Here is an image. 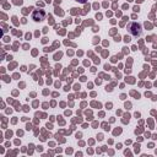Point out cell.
Returning <instances> with one entry per match:
<instances>
[{
    "label": "cell",
    "mask_w": 157,
    "mask_h": 157,
    "mask_svg": "<svg viewBox=\"0 0 157 157\" xmlns=\"http://www.w3.org/2000/svg\"><path fill=\"white\" fill-rule=\"evenodd\" d=\"M129 32L131 34H134L135 37H139L141 34V26L137 22H131L129 25Z\"/></svg>",
    "instance_id": "1"
},
{
    "label": "cell",
    "mask_w": 157,
    "mask_h": 157,
    "mask_svg": "<svg viewBox=\"0 0 157 157\" xmlns=\"http://www.w3.org/2000/svg\"><path fill=\"white\" fill-rule=\"evenodd\" d=\"M76 1H80V2H85L86 0H76Z\"/></svg>",
    "instance_id": "2"
}]
</instances>
